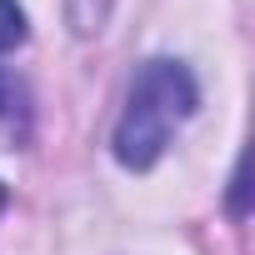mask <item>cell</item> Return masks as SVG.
<instances>
[{"label": "cell", "mask_w": 255, "mask_h": 255, "mask_svg": "<svg viewBox=\"0 0 255 255\" xmlns=\"http://www.w3.org/2000/svg\"><path fill=\"white\" fill-rule=\"evenodd\" d=\"M0 210H5V185H0Z\"/></svg>", "instance_id": "obj_4"}, {"label": "cell", "mask_w": 255, "mask_h": 255, "mask_svg": "<svg viewBox=\"0 0 255 255\" xmlns=\"http://www.w3.org/2000/svg\"><path fill=\"white\" fill-rule=\"evenodd\" d=\"M20 40H25V10L15 0H0V55L15 50Z\"/></svg>", "instance_id": "obj_2"}, {"label": "cell", "mask_w": 255, "mask_h": 255, "mask_svg": "<svg viewBox=\"0 0 255 255\" xmlns=\"http://www.w3.org/2000/svg\"><path fill=\"white\" fill-rule=\"evenodd\" d=\"M105 10H110V0H70V25L80 35H90V30H100Z\"/></svg>", "instance_id": "obj_3"}, {"label": "cell", "mask_w": 255, "mask_h": 255, "mask_svg": "<svg viewBox=\"0 0 255 255\" xmlns=\"http://www.w3.org/2000/svg\"><path fill=\"white\" fill-rule=\"evenodd\" d=\"M195 80L180 60H145L130 80V95H125L120 125H115V160L130 170H150L170 135L190 120L195 110Z\"/></svg>", "instance_id": "obj_1"}]
</instances>
